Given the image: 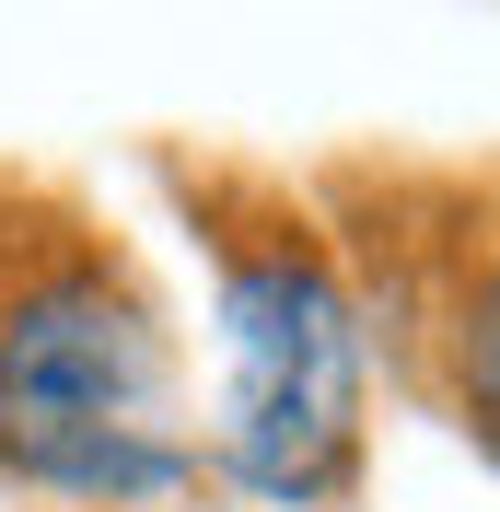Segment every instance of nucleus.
Masks as SVG:
<instances>
[{
  "instance_id": "1",
  "label": "nucleus",
  "mask_w": 500,
  "mask_h": 512,
  "mask_svg": "<svg viewBox=\"0 0 500 512\" xmlns=\"http://www.w3.org/2000/svg\"><path fill=\"white\" fill-rule=\"evenodd\" d=\"M163 408H175L163 326L117 280L70 268L0 315V454H12V478L70 489V501H175L198 478V454L163 431Z\"/></svg>"
},
{
  "instance_id": "2",
  "label": "nucleus",
  "mask_w": 500,
  "mask_h": 512,
  "mask_svg": "<svg viewBox=\"0 0 500 512\" xmlns=\"http://www.w3.org/2000/svg\"><path fill=\"white\" fill-rule=\"evenodd\" d=\"M361 443V315L303 256H245L221 280V466L256 501L338 489Z\"/></svg>"
},
{
  "instance_id": "3",
  "label": "nucleus",
  "mask_w": 500,
  "mask_h": 512,
  "mask_svg": "<svg viewBox=\"0 0 500 512\" xmlns=\"http://www.w3.org/2000/svg\"><path fill=\"white\" fill-rule=\"evenodd\" d=\"M466 419H477V443L500 454V280L466 303Z\"/></svg>"
}]
</instances>
